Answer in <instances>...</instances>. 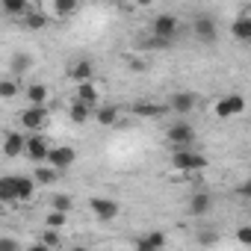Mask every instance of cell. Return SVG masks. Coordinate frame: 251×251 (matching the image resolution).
<instances>
[{
  "instance_id": "cell-1",
  "label": "cell",
  "mask_w": 251,
  "mask_h": 251,
  "mask_svg": "<svg viewBox=\"0 0 251 251\" xmlns=\"http://www.w3.org/2000/svg\"><path fill=\"white\" fill-rule=\"evenodd\" d=\"M166 139H169V145H172L175 151H186V148H192V142H195V127H192L189 121L177 118L175 124H169Z\"/></svg>"
},
{
  "instance_id": "cell-2",
  "label": "cell",
  "mask_w": 251,
  "mask_h": 251,
  "mask_svg": "<svg viewBox=\"0 0 251 251\" xmlns=\"http://www.w3.org/2000/svg\"><path fill=\"white\" fill-rule=\"evenodd\" d=\"M177 33H180V21L172 12H163V15H157L151 21V36L160 39V42H166V45H172L177 39Z\"/></svg>"
},
{
  "instance_id": "cell-3",
  "label": "cell",
  "mask_w": 251,
  "mask_h": 251,
  "mask_svg": "<svg viewBox=\"0 0 251 251\" xmlns=\"http://www.w3.org/2000/svg\"><path fill=\"white\" fill-rule=\"evenodd\" d=\"M172 166L177 172H201V169H207V157L192 151V148H186V151H175L172 154Z\"/></svg>"
},
{
  "instance_id": "cell-4",
  "label": "cell",
  "mask_w": 251,
  "mask_h": 251,
  "mask_svg": "<svg viewBox=\"0 0 251 251\" xmlns=\"http://www.w3.org/2000/svg\"><path fill=\"white\" fill-rule=\"evenodd\" d=\"M242 112H245V98L239 92H230V95L219 98V103H216V118H233Z\"/></svg>"
},
{
  "instance_id": "cell-5",
  "label": "cell",
  "mask_w": 251,
  "mask_h": 251,
  "mask_svg": "<svg viewBox=\"0 0 251 251\" xmlns=\"http://www.w3.org/2000/svg\"><path fill=\"white\" fill-rule=\"evenodd\" d=\"M192 33H195L198 42L213 45V42L219 39V24H216V18H210V15H198V18L192 21Z\"/></svg>"
},
{
  "instance_id": "cell-6",
  "label": "cell",
  "mask_w": 251,
  "mask_h": 251,
  "mask_svg": "<svg viewBox=\"0 0 251 251\" xmlns=\"http://www.w3.org/2000/svg\"><path fill=\"white\" fill-rule=\"evenodd\" d=\"M48 151H50L48 136H42V133H30V136L24 139V154H27L33 163H45V160H48Z\"/></svg>"
},
{
  "instance_id": "cell-7",
  "label": "cell",
  "mask_w": 251,
  "mask_h": 251,
  "mask_svg": "<svg viewBox=\"0 0 251 251\" xmlns=\"http://www.w3.org/2000/svg\"><path fill=\"white\" fill-rule=\"evenodd\" d=\"M74 160H77V151H74L71 145H56V148L48 151V163H50V169H56V172L71 169Z\"/></svg>"
},
{
  "instance_id": "cell-8",
  "label": "cell",
  "mask_w": 251,
  "mask_h": 251,
  "mask_svg": "<svg viewBox=\"0 0 251 251\" xmlns=\"http://www.w3.org/2000/svg\"><path fill=\"white\" fill-rule=\"evenodd\" d=\"M21 124H24L27 130L39 133L45 124H48V109H45V106H27V109L21 112Z\"/></svg>"
},
{
  "instance_id": "cell-9",
  "label": "cell",
  "mask_w": 251,
  "mask_h": 251,
  "mask_svg": "<svg viewBox=\"0 0 251 251\" xmlns=\"http://www.w3.org/2000/svg\"><path fill=\"white\" fill-rule=\"evenodd\" d=\"M166 109H169V112H177V115L192 112V109H195V92H175V95L169 98Z\"/></svg>"
},
{
  "instance_id": "cell-10",
  "label": "cell",
  "mask_w": 251,
  "mask_h": 251,
  "mask_svg": "<svg viewBox=\"0 0 251 251\" xmlns=\"http://www.w3.org/2000/svg\"><path fill=\"white\" fill-rule=\"evenodd\" d=\"M89 207H92V213L100 219V222H112L115 216H118V201H112V198H92L89 201Z\"/></svg>"
},
{
  "instance_id": "cell-11",
  "label": "cell",
  "mask_w": 251,
  "mask_h": 251,
  "mask_svg": "<svg viewBox=\"0 0 251 251\" xmlns=\"http://www.w3.org/2000/svg\"><path fill=\"white\" fill-rule=\"evenodd\" d=\"M92 74H95V65H92V59H74L71 65H68V77L71 80H77V86L80 83H92Z\"/></svg>"
},
{
  "instance_id": "cell-12",
  "label": "cell",
  "mask_w": 251,
  "mask_h": 251,
  "mask_svg": "<svg viewBox=\"0 0 251 251\" xmlns=\"http://www.w3.org/2000/svg\"><path fill=\"white\" fill-rule=\"evenodd\" d=\"M210 210H213V195L207 189L192 192V198H189V216H207Z\"/></svg>"
},
{
  "instance_id": "cell-13",
  "label": "cell",
  "mask_w": 251,
  "mask_h": 251,
  "mask_svg": "<svg viewBox=\"0 0 251 251\" xmlns=\"http://www.w3.org/2000/svg\"><path fill=\"white\" fill-rule=\"evenodd\" d=\"M12 180H15V198L18 201H30L36 195V189H39L30 175H12Z\"/></svg>"
},
{
  "instance_id": "cell-14",
  "label": "cell",
  "mask_w": 251,
  "mask_h": 251,
  "mask_svg": "<svg viewBox=\"0 0 251 251\" xmlns=\"http://www.w3.org/2000/svg\"><path fill=\"white\" fill-rule=\"evenodd\" d=\"M98 95H100V92H98V86H95V83H80V86H77L74 100H77V103H83V106H92V109H95Z\"/></svg>"
},
{
  "instance_id": "cell-15",
  "label": "cell",
  "mask_w": 251,
  "mask_h": 251,
  "mask_svg": "<svg viewBox=\"0 0 251 251\" xmlns=\"http://www.w3.org/2000/svg\"><path fill=\"white\" fill-rule=\"evenodd\" d=\"M230 33H233V39H239V42H251V15L242 12V15L230 24Z\"/></svg>"
},
{
  "instance_id": "cell-16",
  "label": "cell",
  "mask_w": 251,
  "mask_h": 251,
  "mask_svg": "<svg viewBox=\"0 0 251 251\" xmlns=\"http://www.w3.org/2000/svg\"><path fill=\"white\" fill-rule=\"evenodd\" d=\"M24 98L30 100V106H45V100H48V86H45V83H33V86L24 89Z\"/></svg>"
},
{
  "instance_id": "cell-17",
  "label": "cell",
  "mask_w": 251,
  "mask_h": 251,
  "mask_svg": "<svg viewBox=\"0 0 251 251\" xmlns=\"http://www.w3.org/2000/svg\"><path fill=\"white\" fill-rule=\"evenodd\" d=\"M33 56L30 53H15L12 59H9V68H12V74L15 77H21V74H27V71H33Z\"/></svg>"
},
{
  "instance_id": "cell-18",
  "label": "cell",
  "mask_w": 251,
  "mask_h": 251,
  "mask_svg": "<svg viewBox=\"0 0 251 251\" xmlns=\"http://www.w3.org/2000/svg\"><path fill=\"white\" fill-rule=\"evenodd\" d=\"M3 154L6 157H21L24 154V136L21 133H9L3 139Z\"/></svg>"
},
{
  "instance_id": "cell-19",
  "label": "cell",
  "mask_w": 251,
  "mask_h": 251,
  "mask_svg": "<svg viewBox=\"0 0 251 251\" xmlns=\"http://www.w3.org/2000/svg\"><path fill=\"white\" fill-rule=\"evenodd\" d=\"M169 109L166 106H160V103H136L133 106V115H139V118H160V115H166Z\"/></svg>"
},
{
  "instance_id": "cell-20",
  "label": "cell",
  "mask_w": 251,
  "mask_h": 251,
  "mask_svg": "<svg viewBox=\"0 0 251 251\" xmlns=\"http://www.w3.org/2000/svg\"><path fill=\"white\" fill-rule=\"evenodd\" d=\"M68 115H71V121L74 124H86V121H92L95 118V109L92 106H83V103H71V109H68Z\"/></svg>"
},
{
  "instance_id": "cell-21",
  "label": "cell",
  "mask_w": 251,
  "mask_h": 251,
  "mask_svg": "<svg viewBox=\"0 0 251 251\" xmlns=\"http://www.w3.org/2000/svg\"><path fill=\"white\" fill-rule=\"evenodd\" d=\"M0 201H3V204H18V198H15V180H12V175L0 177Z\"/></svg>"
},
{
  "instance_id": "cell-22",
  "label": "cell",
  "mask_w": 251,
  "mask_h": 251,
  "mask_svg": "<svg viewBox=\"0 0 251 251\" xmlns=\"http://www.w3.org/2000/svg\"><path fill=\"white\" fill-rule=\"evenodd\" d=\"M56 169H50V166H36V172H33V180H36V186H48V183H53L56 180Z\"/></svg>"
},
{
  "instance_id": "cell-23",
  "label": "cell",
  "mask_w": 251,
  "mask_h": 251,
  "mask_svg": "<svg viewBox=\"0 0 251 251\" xmlns=\"http://www.w3.org/2000/svg\"><path fill=\"white\" fill-rule=\"evenodd\" d=\"M95 121L100 124V127H109V124L118 121V109L115 106H100V109H95Z\"/></svg>"
},
{
  "instance_id": "cell-24",
  "label": "cell",
  "mask_w": 251,
  "mask_h": 251,
  "mask_svg": "<svg viewBox=\"0 0 251 251\" xmlns=\"http://www.w3.org/2000/svg\"><path fill=\"white\" fill-rule=\"evenodd\" d=\"M18 95H21V86H18L15 77L0 80V100H12V98H18Z\"/></svg>"
},
{
  "instance_id": "cell-25",
  "label": "cell",
  "mask_w": 251,
  "mask_h": 251,
  "mask_svg": "<svg viewBox=\"0 0 251 251\" xmlns=\"http://www.w3.org/2000/svg\"><path fill=\"white\" fill-rule=\"evenodd\" d=\"M0 9L6 15H27V0H0Z\"/></svg>"
},
{
  "instance_id": "cell-26",
  "label": "cell",
  "mask_w": 251,
  "mask_h": 251,
  "mask_svg": "<svg viewBox=\"0 0 251 251\" xmlns=\"http://www.w3.org/2000/svg\"><path fill=\"white\" fill-rule=\"evenodd\" d=\"M45 24H48V18H45L42 12H30V9H27V15H24V27H27V30H42Z\"/></svg>"
},
{
  "instance_id": "cell-27",
  "label": "cell",
  "mask_w": 251,
  "mask_h": 251,
  "mask_svg": "<svg viewBox=\"0 0 251 251\" xmlns=\"http://www.w3.org/2000/svg\"><path fill=\"white\" fill-rule=\"evenodd\" d=\"M50 207L56 210V213H71V207H74V201H71V195H53L50 198Z\"/></svg>"
},
{
  "instance_id": "cell-28",
  "label": "cell",
  "mask_w": 251,
  "mask_h": 251,
  "mask_svg": "<svg viewBox=\"0 0 251 251\" xmlns=\"http://www.w3.org/2000/svg\"><path fill=\"white\" fill-rule=\"evenodd\" d=\"M53 12H56L59 18L74 15V12H77V3H74V0H56V3H53Z\"/></svg>"
},
{
  "instance_id": "cell-29",
  "label": "cell",
  "mask_w": 251,
  "mask_h": 251,
  "mask_svg": "<svg viewBox=\"0 0 251 251\" xmlns=\"http://www.w3.org/2000/svg\"><path fill=\"white\" fill-rule=\"evenodd\" d=\"M45 222H48V227H50V230H62V227H65V222H68V216H65V213H56V210H50Z\"/></svg>"
},
{
  "instance_id": "cell-30",
  "label": "cell",
  "mask_w": 251,
  "mask_h": 251,
  "mask_svg": "<svg viewBox=\"0 0 251 251\" xmlns=\"http://www.w3.org/2000/svg\"><path fill=\"white\" fill-rule=\"evenodd\" d=\"M142 236H145L157 251H163V245H166V233H163V230H148V233H142Z\"/></svg>"
},
{
  "instance_id": "cell-31",
  "label": "cell",
  "mask_w": 251,
  "mask_h": 251,
  "mask_svg": "<svg viewBox=\"0 0 251 251\" xmlns=\"http://www.w3.org/2000/svg\"><path fill=\"white\" fill-rule=\"evenodd\" d=\"M59 242H62V233H59V230H50V227H48V230L42 233V245L53 248V245H59Z\"/></svg>"
},
{
  "instance_id": "cell-32",
  "label": "cell",
  "mask_w": 251,
  "mask_h": 251,
  "mask_svg": "<svg viewBox=\"0 0 251 251\" xmlns=\"http://www.w3.org/2000/svg\"><path fill=\"white\" fill-rule=\"evenodd\" d=\"M0 251H21L15 236H0Z\"/></svg>"
},
{
  "instance_id": "cell-33",
  "label": "cell",
  "mask_w": 251,
  "mask_h": 251,
  "mask_svg": "<svg viewBox=\"0 0 251 251\" xmlns=\"http://www.w3.org/2000/svg\"><path fill=\"white\" fill-rule=\"evenodd\" d=\"M236 239H239L242 245H251V227H248V225H242V227L236 230Z\"/></svg>"
},
{
  "instance_id": "cell-34",
  "label": "cell",
  "mask_w": 251,
  "mask_h": 251,
  "mask_svg": "<svg viewBox=\"0 0 251 251\" xmlns=\"http://www.w3.org/2000/svg\"><path fill=\"white\" fill-rule=\"evenodd\" d=\"M198 242H201V245H213V242H216V230H201V233H198Z\"/></svg>"
},
{
  "instance_id": "cell-35",
  "label": "cell",
  "mask_w": 251,
  "mask_h": 251,
  "mask_svg": "<svg viewBox=\"0 0 251 251\" xmlns=\"http://www.w3.org/2000/svg\"><path fill=\"white\" fill-rule=\"evenodd\" d=\"M133 251H157V248H154L145 236H139V239H136V245H133Z\"/></svg>"
},
{
  "instance_id": "cell-36",
  "label": "cell",
  "mask_w": 251,
  "mask_h": 251,
  "mask_svg": "<svg viewBox=\"0 0 251 251\" xmlns=\"http://www.w3.org/2000/svg\"><path fill=\"white\" fill-rule=\"evenodd\" d=\"M236 195H239V198H248V195H251V183H248V180H242V183L236 186Z\"/></svg>"
},
{
  "instance_id": "cell-37",
  "label": "cell",
  "mask_w": 251,
  "mask_h": 251,
  "mask_svg": "<svg viewBox=\"0 0 251 251\" xmlns=\"http://www.w3.org/2000/svg\"><path fill=\"white\" fill-rule=\"evenodd\" d=\"M130 68H133V71H145V62H139V59H130Z\"/></svg>"
},
{
  "instance_id": "cell-38",
  "label": "cell",
  "mask_w": 251,
  "mask_h": 251,
  "mask_svg": "<svg viewBox=\"0 0 251 251\" xmlns=\"http://www.w3.org/2000/svg\"><path fill=\"white\" fill-rule=\"evenodd\" d=\"M27 251H50V248H48V245H42V242H33Z\"/></svg>"
},
{
  "instance_id": "cell-39",
  "label": "cell",
  "mask_w": 251,
  "mask_h": 251,
  "mask_svg": "<svg viewBox=\"0 0 251 251\" xmlns=\"http://www.w3.org/2000/svg\"><path fill=\"white\" fill-rule=\"evenodd\" d=\"M71 251H89V248H86V245H77V248H71Z\"/></svg>"
}]
</instances>
